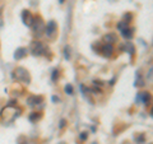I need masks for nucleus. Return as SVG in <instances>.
Listing matches in <instances>:
<instances>
[{
	"label": "nucleus",
	"instance_id": "obj_1",
	"mask_svg": "<svg viewBox=\"0 0 153 144\" xmlns=\"http://www.w3.org/2000/svg\"><path fill=\"white\" fill-rule=\"evenodd\" d=\"M21 112H22V110L17 108V106H14V107L5 106L3 108V111H1V117L4 120V122L10 124V122H13L14 120L19 116V114H21Z\"/></svg>",
	"mask_w": 153,
	"mask_h": 144
},
{
	"label": "nucleus",
	"instance_id": "obj_2",
	"mask_svg": "<svg viewBox=\"0 0 153 144\" xmlns=\"http://www.w3.org/2000/svg\"><path fill=\"white\" fill-rule=\"evenodd\" d=\"M13 76L16 78V80L21 82V83L28 85L31 83V74L30 71H28L26 68H23V66H18V68H16V70H14V74Z\"/></svg>",
	"mask_w": 153,
	"mask_h": 144
},
{
	"label": "nucleus",
	"instance_id": "obj_3",
	"mask_svg": "<svg viewBox=\"0 0 153 144\" xmlns=\"http://www.w3.org/2000/svg\"><path fill=\"white\" fill-rule=\"evenodd\" d=\"M32 30H33V33H35L36 37H41L45 35V28H46V24L45 22L42 21L41 17H36L35 21H33V24L31 26Z\"/></svg>",
	"mask_w": 153,
	"mask_h": 144
},
{
	"label": "nucleus",
	"instance_id": "obj_4",
	"mask_svg": "<svg viewBox=\"0 0 153 144\" xmlns=\"http://www.w3.org/2000/svg\"><path fill=\"white\" fill-rule=\"evenodd\" d=\"M47 50V46H45L42 42L40 41H33L31 42V46H30V51L33 56H42L45 54V51Z\"/></svg>",
	"mask_w": 153,
	"mask_h": 144
},
{
	"label": "nucleus",
	"instance_id": "obj_5",
	"mask_svg": "<svg viewBox=\"0 0 153 144\" xmlns=\"http://www.w3.org/2000/svg\"><path fill=\"white\" fill-rule=\"evenodd\" d=\"M44 99H45L44 96H41V94H31L27 98V105L30 107H36L38 105L44 103Z\"/></svg>",
	"mask_w": 153,
	"mask_h": 144
},
{
	"label": "nucleus",
	"instance_id": "obj_6",
	"mask_svg": "<svg viewBox=\"0 0 153 144\" xmlns=\"http://www.w3.org/2000/svg\"><path fill=\"white\" fill-rule=\"evenodd\" d=\"M45 33H46V36L49 38L56 37V35H57V24H56L55 21H50L49 23H47L46 28H45Z\"/></svg>",
	"mask_w": 153,
	"mask_h": 144
},
{
	"label": "nucleus",
	"instance_id": "obj_7",
	"mask_svg": "<svg viewBox=\"0 0 153 144\" xmlns=\"http://www.w3.org/2000/svg\"><path fill=\"white\" fill-rule=\"evenodd\" d=\"M22 21L25 23V26L31 27L33 24V21H35V17H33V14L28 10V9H25V10L22 12Z\"/></svg>",
	"mask_w": 153,
	"mask_h": 144
},
{
	"label": "nucleus",
	"instance_id": "obj_8",
	"mask_svg": "<svg viewBox=\"0 0 153 144\" xmlns=\"http://www.w3.org/2000/svg\"><path fill=\"white\" fill-rule=\"evenodd\" d=\"M100 52H102V55L105 57H111L114 54V45H110V44H103L100 46Z\"/></svg>",
	"mask_w": 153,
	"mask_h": 144
},
{
	"label": "nucleus",
	"instance_id": "obj_9",
	"mask_svg": "<svg viewBox=\"0 0 153 144\" xmlns=\"http://www.w3.org/2000/svg\"><path fill=\"white\" fill-rule=\"evenodd\" d=\"M137 102L144 103L146 106L151 103V93L149 92H139L137 96Z\"/></svg>",
	"mask_w": 153,
	"mask_h": 144
},
{
	"label": "nucleus",
	"instance_id": "obj_10",
	"mask_svg": "<svg viewBox=\"0 0 153 144\" xmlns=\"http://www.w3.org/2000/svg\"><path fill=\"white\" fill-rule=\"evenodd\" d=\"M103 41L105 44H110V45H114V44H117L119 42V38H117V35L114 32H110L107 35L103 36Z\"/></svg>",
	"mask_w": 153,
	"mask_h": 144
},
{
	"label": "nucleus",
	"instance_id": "obj_11",
	"mask_svg": "<svg viewBox=\"0 0 153 144\" xmlns=\"http://www.w3.org/2000/svg\"><path fill=\"white\" fill-rule=\"evenodd\" d=\"M28 54V50L26 47H18V49L14 51V59L16 60H22L23 57H26Z\"/></svg>",
	"mask_w": 153,
	"mask_h": 144
},
{
	"label": "nucleus",
	"instance_id": "obj_12",
	"mask_svg": "<svg viewBox=\"0 0 153 144\" xmlns=\"http://www.w3.org/2000/svg\"><path fill=\"white\" fill-rule=\"evenodd\" d=\"M134 28H125L124 31H121V36L124 37V38H126V40H131V38L134 37Z\"/></svg>",
	"mask_w": 153,
	"mask_h": 144
},
{
	"label": "nucleus",
	"instance_id": "obj_13",
	"mask_svg": "<svg viewBox=\"0 0 153 144\" xmlns=\"http://www.w3.org/2000/svg\"><path fill=\"white\" fill-rule=\"evenodd\" d=\"M42 112H32L30 115V117H28V120H30L31 122H37V121H40V120L42 119Z\"/></svg>",
	"mask_w": 153,
	"mask_h": 144
},
{
	"label": "nucleus",
	"instance_id": "obj_14",
	"mask_svg": "<svg viewBox=\"0 0 153 144\" xmlns=\"http://www.w3.org/2000/svg\"><path fill=\"white\" fill-rule=\"evenodd\" d=\"M124 50L126 52H129V55L133 56L135 54V46L133 45V42H125V47H124Z\"/></svg>",
	"mask_w": 153,
	"mask_h": 144
},
{
	"label": "nucleus",
	"instance_id": "obj_15",
	"mask_svg": "<svg viewBox=\"0 0 153 144\" xmlns=\"http://www.w3.org/2000/svg\"><path fill=\"white\" fill-rule=\"evenodd\" d=\"M135 85L137 87H144L146 85V82L143 79V76L139 71H137V75H135Z\"/></svg>",
	"mask_w": 153,
	"mask_h": 144
},
{
	"label": "nucleus",
	"instance_id": "obj_16",
	"mask_svg": "<svg viewBox=\"0 0 153 144\" xmlns=\"http://www.w3.org/2000/svg\"><path fill=\"white\" fill-rule=\"evenodd\" d=\"M64 57L66 60H70V57H71V47L69 45H66L64 47Z\"/></svg>",
	"mask_w": 153,
	"mask_h": 144
},
{
	"label": "nucleus",
	"instance_id": "obj_17",
	"mask_svg": "<svg viewBox=\"0 0 153 144\" xmlns=\"http://www.w3.org/2000/svg\"><path fill=\"white\" fill-rule=\"evenodd\" d=\"M135 142H137V144H144L146 143V135L144 134H138L135 137Z\"/></svg>",
	"mask_w": 153,
	"mask_h": 144
},
{
	"label": "nucleus",
	"instance_id": "obj_18",
	"mask_svg": "<svg viewBox=\"0 0 153 144\" xmlns=\"http://www.w3.org/2000/svg\"><path fill=\"white\" fill-rule=\"evenodd\" d=\"M129 27V24H128V23L126 22H124V21H120V22H119L117 23V24H116V28H117V30L119 31H124V30H125V28H128Z\"/></svg>",
	"mask_w": 153,
	"mask_h": 144
},
{
	"label": "nucleus",
	"instance_id": "obj_19",
	"mask_svg": "<svg viewBox=\"0 0 153 144\" xmlns=\"http://www.w3.org/2000/svg\"><path fill=\"white\" fill-rule=\"evenodd\" d=\"M65 93L66 94H73L74 93V88H73V85H71V84H66L65 85Z\"/></svg>",
	"mask_w": 153,
	"mask_h": 144
},
{
	"label": "nucleus",
	"instance_id": "obj_20",
	"mask_svg": "<svg viewBox=\"0 0 153 144\" xmlns=\"http://www.w3.org/2000/svg\"><path fill=\"white\" fill-rule=\"evenodd\" d=\"M59 76H60V71L57 70V69H55L54 71H52V75H51L52 82H56L57 79H59Z\"/></svg>",
	"mask_w": 153,
	"mask_h": 144
},
{
	"label": "nucleus",
	"instance_id": "obj_21",
	"mask_svg": "<svg viewBox=\"0 0 153 144\" xmlns=\"http://www.w3.org/2000/svg\"><path fill=\"white\" fill-rule=\"evenodd\" d=\"M133 21V14L131 13H126V14H124V22H126L128 24Z\"/></svg>",
	"mask_w": 153,
	"mask_h": 144
},
{
	"label": "nucleus",
	"instance_id": "obj_22",
	"mask_svg": "<svg viewBox=\"0 0 153 144\" xmlns=\"http://www.w3.org/2000/svg\"><path fill=\"white\" fill-rule=\"evenodd\" d=\"M27 142H28V139L26 137H23V135H21V137L17 139V143L18 144H27Z\"/></svg>",
	"mask_w": 153,
	"mask_h": 144
},
{
	"label": "nucleus",
	"instance_id": "obj_23",
	"mask_svg": "<svg viewBox=\"0 0 153 144\" xmlns=\"http://www.w3.org/2000/svg\"><path fill=\"white\" fill-rule=\"evenodd\" d=\"M79 139H80V140H87V139H88V133L87 131H82L79 134Z\"/></svg>",
	"mask_w": 153,
	"mask_h": 144
},
{
	"label": "nucleus",
	"instance_id": "obj_24",
	"mask_svg": "<svg viewBox=\"0 0 153 144\" xmlns=\"http://www.w3.org/2000/svg\"><path fill=\"white\" fill-rule=\"evenodd\" d=\"M89 91H91V92H93L94 94H101V93H102V91L100 89V88H97V87H93V88H91Z\"/></svg>",
	"mask_w": 153,
	"mask_h": 144
},
{
	"label": "nucleus",
	"instance_id": "obj_25",
	"mask_svg": "<svg viewBox=\"0 0 153 144\" xmlns=\"http://www.w3.org/2000/svg\"><path fill=\"white\" fill-rule=\"evenodd\" d=\"M65 126H66V120H65V119H61L60 122H59V128H60V129H64Z\"/></svg>",
	"mask_w": 153,
	"mask_h": 144
},
{
	"label": "nucleus",
	"instance_id": "obj_26",
	"mask_svg": "<svg viewBox=\"0 0 153 144\" xmlns=\"http://www.w3.org/2000/svg\"><path fill=\"white\" fill-rule=\"evenodd\" d=\"M7 106H9V107H14V106H17V101L10 99V101H9V102H8Z\"/></svg>",
	"mask_w": 153,
	"mask_h": 144
},
{
	"label": "nucleus",
	"instance_id": "obj_27",
	"mask_svg": "<svg viewBox=\"0 0 153 144\" xmlns=\"http://www.w3.org/2000/svg\"><path fill=\"white\" fill-rule=\"evenodd\" d=\"M51 99H52V102H54V103H56V102H60V98L57 97V96H52Z\"/></svg>",
	"mask_w": 153,
	"mask_h": 144
},
{
	"label": "nucleus",
	"instance_id": "obj_28",
	"mask_svg": "<svg viewBox=\"0 0 153 144\" xmlns=\"http://www.w3.org/2000/svg\"><path fill=\"white\" fill-rule=\"evenodd\" d=\"M93 83H94V85H103V82H101V80H93Z\"/></svg>",
	"mask_w": 153,
	"mask_h": 144
},
{
	"label": "nucleus",
	"instance_id": "obj_29",
	"mask_svg": "<svg viewBox=\"0 0 153 144\" xmlns=\"http://www.w3.org/2000/svg\"><path fill=\"white\" fill-rule=\"evenodd\" d=\"M147 78L149 79V82L152 80V68H149V73H148V75H147Z\"/></svg>",
	"mask_w": 153,
	"mask_h": 144
},
{
	"label": "nucleus",
	"instance_id": "obj_30",
	"mask_svg": "<svg viewBox=\"0 0 153 144\" xmlns=\"http://www.w3.org/2000/svg\"><path fill=\"white\" fill-rule=\"evenodd\" d=\"M115 80H116V78L114 76V78H112L111 80H110V85H114V84H115Z\"/></svg>",
	"mask_w": 153,
	"mask_h": 144
},
{
	"label": "nucleus",
	"instance_id": "obj_31",
	"mask_svg": "<svg viewBox=\"0 0 153 144\" xmlns=\"http://www.w3.org/2000/svg\"><path fill=\"white\" fill-rule=\"evenodd\" d=\"M59 3H60V4H64V3H65V0H59Z\"/></svg>",
	"mask_w": 153,
	"mask_h": 144
},
{
	"label": "nucleus",
	"instance_id": "obj_32",
	"mask_svg": "<svg viewBox=\"0 0 153 144\" xmlns=\"http://www.w3.org/2000/svg\"><path fill=\"white\" fill-rule=\"evenodd\" d=\"M27 144H37V143H35V142H27Z\"/></svg>",
	"mask_w": 153,
	"mask_h": 144
},
{
	"label": "nucleus",
	"instance_id": "obj_33",
	"mask_svg": "<svg viewBox=\"0 0 153 144\" xmlns=\"http://www.w3.org/2000/svg\"><path fill=\"white\" fill-rule=\"evenodd\" d=\"M123 144H133V143H130V142H124Z\"/></svg>",
	"mask_w": 153,
	"mask_h": 144
},
{
	"label": "nucleus",
	"instance_id": "obj_34",
	"mask_svg": "<svg viewBox=\"0 0 153 144\" xmlns=\"http://www.w3.org/2000/svg\"><path fill=\"white\" fill-rule=\"evenodd\" d=\"M0 16H1V9H0Z\"/></svg>",
	"mask_w": 153,
	"mask_h": 144
},
{
	"label": "nucleus",
	"instance_id": "obj_35",
	"mask_svg": "<svg viewBox=\"0 0 153 144\" xmlns=\"http://www.w3.org/2000/svg\"><path fill=\"white\" fill-rule=\"evenodd\" d=\"M92 144H97V143H92Z\"/></svg>",
	"mask_w": 153,
	"mask_h": 144
},
{
	"label": "nucleus",
	"instance_id": "obj_36",
	"mask_svg": "<svg viewBox=\"0 0 153 144\" xmlns=\"http://www.w3.org/2000/svg\"><path fill=\"white\" fill-rule=\"evenodd\" d=\"M149 144H152V143H149Z\"/></svg>",
	"mask_w": 153,
	"mask_h": 144
}]
</instances>
